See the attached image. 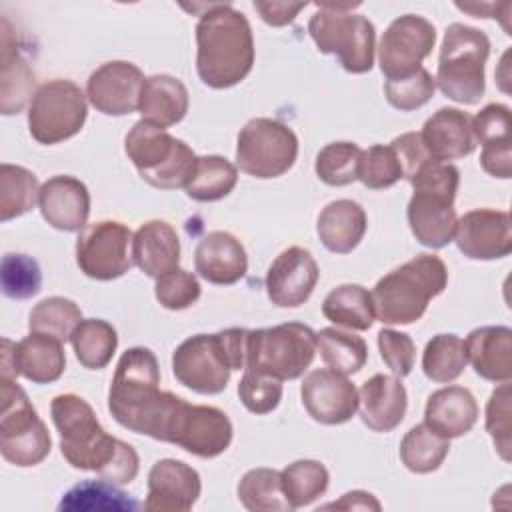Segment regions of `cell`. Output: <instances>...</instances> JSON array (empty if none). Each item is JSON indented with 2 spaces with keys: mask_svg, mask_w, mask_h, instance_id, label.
I'll list each match as a JSON object with an SVG mask.
<instances>
[{
  "mask_svg": "<svg viewBox=\"0 0 512 512\" xmlns=\"http://www.w3.org/2000/svg\"><path fill=\"white\" fill-rule=\"evenodd\" d=\"M50 416L60 434V452L72 468L96 472L114 484H130L138 476L136 450L110 436L82 396L72 392L54 396Z\"/></svg>",
  "mask_w": 512,
  "mask_h": 512,
  "instance_id": "obj_1",
  "label": "cell"
},
{
  "mask_svg": "<svg viewBox=\"0 0 512 512\" xmlns=\"http://www.w3.org/2000/svg\"><path fill=\"white\" fill-rule=\"evenodd\" d=\"M196 46V72L214 90L240 84L252 70V28L248 18L230 4H208L196 24Z\"/></svg>",
  "mask_w": 512,
  "mask_h": 512,
  "instance_id": "obj_2",
  "label": "cell"
},
{
  "mask_svg": "<svg viewBox=\"0 0 512 512\" xmlns=\"http://www.w3.org/2000/svg\"><path fill=\"white\" fill-rule=\"evenodd\" d=\"M246 328H226L216 334H194L172 354L174 378L196 394H220L232 370L246 366Z\"/></svg>",
  "mask_w": 512,
  "mask_h": 512,
  "instance_id": "obj_3",
  "label": "cell"
},
{
  "mask_svg": "<svg viewBox=\"0 0 512 512\" xmlns=\"http://www.w3.org/2000/svg\"><path fill=\"white\" fill-rule=\"evenodd\" d=\"M446 284L444 260L418 254L376 282L370 292L374 314L382 324H412L424 316L428 302L442 294Z\"/></svg>",
  "mask_w": 512,
  "mask_h": 512,
  "instance_id": "obj_4",
  "label": "cell"
},
{
  "mask_svg": "<svg viewBox=\"0 0 512 512\" xmlns=\"http://www.w3.org/2000/svg\"><path fill=\"white\" fill-rule=\"evenodd\" d=\"M414 194L408 202V224L414 238L432 250L444 248L454 240L456 212L454 198L460 172L450 162L430 158L410 180Z\"/></svg>",
  "mask_w": 512,
  "mask_h": 512,
  "instance_id": "obj_5",
  "label": "cell"
},
{
  "mask_svg": "<svg viewBox=\"0 0 512 512\" xmlns=\"http://www.w3.org/2000/svg\"><path fill=\"white\" fill-rule=\"evenodd\" d=\"M490 54L488 36L468 24L454 22L446 28L438 56L436 86L440 92L466 106H474L484 96V66Z\"/></svg>",
  "mask_w": 512,
  "mask_h": 512,
  "instance_id": "obj_6",
  "label": "cell"
},
{
  "mask_svg": "<svg viewBox=\"0 0 512 512\" xmlns=\"http://www.w3.org/2000/svg\"><path fill=\"white\" fill-rule=\"evenodd\" d=\"M124 150L140 178L160 190L186 188L198 160L184 140L146 120H138L128 130Z\"/></svg>",
  "mask_w": 512,
  "mask_h": 512,
  "instance_id": "obj_7",
  "label": "cell"
},
{
  "mask_svg": "<svg viewBox=\"0 0 512 512\" xmlns=\"http://www.w3.org/2000/svg\"><path fill=\"white\" fill-rule=\"evenodd\" d=\"M308 22V34L322 54L338 56L342 68L352 74L370 72L374 66L376 28L344 4H316Z\"/></svg>",
  "mask_w": 512,
  "mask_h": 512,
  "instance_id": "obj_8",
  "label": "cell"
},
{
  "mask_svg": "<svg viewBox=\"0 0 512 512\" xmlns=\"http://www.w3.org/2000/svg\"><path fill=\"white\" fill-rule=\"evenodd\" d=\"M316 354V332L302 322L248 330L244 370L276 380L300 378Z\"/></svg>",
  "mask_w": 512,
  "mask_h": 512,
  "instance_id": "obj_9",
  "label": "cell"
},
{
  "mask_svg": "<svg viewBox=\"0 0 512 512\" xmlns=\"http://www.w3.org/2000/svg\"><path fill=\"white\" fill-rule=\"evenodd\" d=\"M0 452L14 466L28 468L40 464L52 448L46 424L38 418L16 378L0 376Z\"/></svg>",
  "mask_w": 512,
  "mask_h": 512,
  "instance_id": "obj_10",
  "label": "cell"
},
{
  "mask_svg": "<svg viewBox=\"0 0 512 512\" xmlns=\"http://www.w3.org/2000/svg\"><path fill=\"white\" fill-rule=\"evenodd\" d=\"M298 158L292 128L274 118H252L236 140V166L248 176L268 180L286 174Z\"/></svg>",
  "mask_w": 512,
  "mask_h": 512,
  "instance_id": "obj_11",
  "label": "cell"
},
{
  "mask_svg": "<svg viewBox=\"0 0 512 512\" xmlns=\"http://www.w3.org/2000/svg\"><path fill=\"white\" fill-rule=\"evenodd\" d=\"M86 114V96L78 84L64 78L48 80L30 100L28 130L40 144H58L82 130Z\"/></svg>",
  "mask_w": 512,
  "mask_h": 512,
  "instance_id": "obj_12",
  "label": "cell"
},
{
  "mask_svg": "<svg viewBox=\"0 0 512 512\" xmlns=\"http://www.w3.org/2000/svg\"><path fill=\"white\" fill-rule=\"evenodd\" d=\"M132 232L116 220L88 224L76 240V264L94 280H114L124 276L132 260Z\"/></svg>",
  "mask_w": 512,
  "mask_h": 512,
  "instance_id": "obj_13",
  "label": "cell"
},
{
  "mask_svg": "<svg viewBox=\"0 0 512 512\" xmlns=\"http://www.w3.org/2000/svg\"><path fill=\"white\" fill-rule=\"evenodd\" d=\"M436 44V28L430 20L404 14L390 22L378 44V64L386 80L414 74Z\"/></svg>",
  "mask_w": 512,
  "mask_h": 512,
  "instance_id": "obj_14",
  "label": "cell"
},
{
  "mask_svg": "<svg viewBox=\"0 0 512 512\" xmlns=\"http://www.w3.org/2000/svg\"><path fill=\"white\" fill-rule=\"evenodd\" d=\"M300 396L312 420L336 426L348 422L358 410V390L340 372L318 368L304 376Z\"/></svg>",
  "mask_w": 512,
  "mask_h": 512,
  "instance_id": "obj_15",
  "label": "cell"
},
{
  "mask_svg": "<svg viewBox=\"0 0 512 512\" xmlns=\"http://www.w3.org/2000/svg\"><path fill=\"white\" fill-rule=\"evenodd\" d=\"M142 70L128 60H110L98 66L86 82L88 102L106 116H126L138 110L144 84Z\"/></svg>",
  "mask_w": 512,
  "mask_h": 512,
  "instance_id": "obj_16",
  "label": "cell"
},
{
  "mask_svg": "<svg viewBox=\"0 0 512 512\" xmlns=\"http://www.w3.org/2000/svg\"><path fill=\"white\" fill-rule=\"evenodd\" d=\"M454 242L470 260H498L512 252L510 214L504 210L476 208L456 222Z\"/></svg>",
  "mask_w": 512,
  "mask_h": 512,
  "instance_id": "obj_17",
  "label": "cell"
},
{
  "mask_svg": "<svg viewBox=\"0 0 512 512\" xmlns=\"http://www.w3.org/2000/svg\"><path fill=\"white\" fill-rule=\"evenodd\" d=\"M320 278L314 256L302 246H290L276 256L266 272V294L280 308H298L314 292Z\"/></svg>",
  "mask_w": 512,
  "mask_h": 512,
  "instance_id": "obj_18",
  "label": "cell"
},
{
  "mask_svg": "<svg viewBox=\"0 0 512 512\" xmlns=\"http://www.w3.org/2000/svg\"><path fill=\"white\" fill-rule=\"evenodd\" d=\"M202 492L200 474L182 460L162 458L148 472V494L144 510L148 512H186Z\"/></svg>",
  "mask_w": 512,
  "mask_h": 512,
  "instance_id": "obj_19",
  "label": "cell"
},
{
  "mask_svg": "<svg viewBox=\"0 0 512 512\" xmlns=\"http://www.w3.org/2000/svg\"><path fill=\"white\" fill-rule=\"evenodd\" d=\"M232 434V422L220 408L188 402L172 444L198 458H216L228 450Z\"/></svg>",
  "mask_w": 512,
  "mask_h": 512,
  "instance_id": "obj_20",
  "label": "cell"
},
{
  "mask_svg": "<svg viewBox=\"0 0 512 512\" xmlns=\"http://www.w3.org/2000/svg\"><path fill=\"white\" fill-rule=\"evenodd\" d=\"M38 206L42 218L56 230L82 232L90 214V192L74 176L58 174L40 186Z\"/></svg>",
  "mask_w": 512,
  "mask_h": 512,
  "instance_id": "obj_21",
  "label": "cell"
},
{
  "mask_svg": "<svg viewBox=\"0 0 512 512\" xmlns=\"http://www.w3.org/2000/svg\"><path fill=\"white\" fill-rule=\"evenodd\" d=\"M194 268L210 284L230 286L244 278L248 256L242 242L224 230L208 232L196 246Z\"/></svg>",
  "mask_w": 512,
  "mask_h": 512,
  "instance_id": "obj_22",
  "label": "cell"
},
{
  "mask_svg": "<svg viewBox=\"0 0 512 512\" xmlns=\"http://www.w3.org/2000/svg\"><path fill=\"white\" fill-rule=\"evenodd\" d=\"M420 138L430 158L440 162L464 158L476 148L472 118L464 110L450 106L436 110L424 122Z\"/></svg>",
  "mask_w": 512,
  "mask_h": 512,
  "instance_id": "obj_23",
  "label": "cell"
},
{
  "mask_svg": "<svg viewBox=\"0 0 512 512\" xmlns=\"http://www.w3.org/2000/svg\"><path fill=\"white\" fill-rule=\"evenodd\" d=\"M362 422L374 432L394 430L406 414L408 394L398 376L374 374L358 390Z\"/></svg>",
  "mask_w": 512,
  "mask_h": 512,
  "instance_id": "obj_24",
  "label": "cell"
},
{
  "mask_svg": "<svg viewBox=\"0 0 512 512\" xmlns=\"http://www.w3.org/2000/svg\"><path fill=\"white\" fill-rule=\"evenodd\" d=\"M466 360L474 372L490 382L512 378V330L508 326H480L464 340Z\"/></svg>",
  "mask_w": 512,
  "mask_h": 512,
  "instance_id": "obj_25",
  "label": "cell"
},
{
  "mask_svg": "<svg viewBox=\"0 0 512 512\" xmlns=\"http://www.w3.org/2000/svg\"><path fill=\"white\" fill-rule=\"evenodd\" d=\"M478 420L474 394L464 386H446L432 392L424 408V424L444 438H460Z\"/></svg>",
  "mask_w": 512,
  "mask_h": 512,
  "instance_id": "obj_26",
  "label": "cell"
},
{
  "mask_svg": "<svg viewBox=\"0 0 512 512\" xmlns=\"http://www.w3.org/2000/svg\"><path fill=\"white\" fill-rule=\"evenodd\" d=\"M132 260L150 278H160L180 264V240L164 220L144 222L132 238Z\"/></svg>",
  "mask_w": 512,
  "mask_h": 512,
  "instance_id": "obj_27",
  "label": "cell"
},
{
  "mask_svg": "<svg viewBox=\"0 0 512 512\" xmlns=\"http://www.w3.org/2000/svg\"><path fill=\"white\" fill-rule=\"evenodd\" d=\"M366 212L364 208L348 198L326 204L318 216L316 232L326 250L334 254L352 252L366 234Z\"/></svg>",
  "mask_w": 512,
  "mask_h": 512,
  "instance_id": "obj_28",
  "label": "cell"
},
{
  "mask_svg": "<svg viewBox=\"0 0 512 512\" xmlns=\"http://www.w3.org/2000/svg\"><path fill=\"white\" fill-rule=\"evenodd\" d=\"M0 110L4 116L24 110L30 98H34L36 76L26 58L16 50L10 24L2 20V56H0Z\"/></svg>",
  "mask_w": 512,
  "mask_h": 512,
  "instance_id": "obj_29",
  "label": "cell"
},
{
  "mask_svg": "<svg viewBox=\"0 0 512 512\" xmlns=\"http://www.w3.org/2000/svg\"><path fill=\"white\" fill-rule=\"evenodd\" d=\"M188 104L190 98L182 80L170 74H152L142 84L138 112L142 120L168 128L186 116Z\"/></svg>",
  "mask_w": 512,
  "mask_h": 512,
  "instance_id": "obj_30",
  "label": "cell"
},
{
  "mask_svg": "<svg viewBox=\"0 0 512 512\" xmlns=\"http://www.w3.org/2000/svg\"><path fill=\"white\" fill-rule=\"evenodd\" d=\"M66 368V354L62 342L30 332L14 346V370L16 376H24L34 384L56 382Z\"/></svg>",
  "mask_w": 512,
  "mask_h": 512,
  "instance_id": "obj_31",
  "label": "cell"
},
{
  "mask_svg": "<svg viewBox=\"0 0 512 512\" xmlns=\"http://www.w3.org/2000/svg\"><path fill=\"white\" fill-rule=\"evenodd\" d=\"M322 314L336 326L350 330H368L376 318L372 294L360 284L332 288L322 302Z\"/></svg>",
  "mask_w": 512,
  "mask_h": 512,
  "instance_id": "obj_32",
  "label": "cell"
},
{
  "mask_svg": "<svg viewBox=\"0 0 512 512\" xmlns=\"http://www.w3.org/2000/svg\"><path fill=\"white\" fill-rule=\"evenodd\" d=\"M138 502L114 482L104 478L100 480H82L74 484L60 500L58 510L66 512H92V510H112V512H134Z\"/></svg>",
  "mask_w": 512,
  "mask_h": 512,
  "instance_id": "obj_33",
  "label": "cell"
},
{
  "mask_svg": "<svg viewBox=\"0 0 512 512\" xmlns=\"http://www.w3.org/2000/svg\"><path fill=\"white\" fill-rule=\"evenodd\" d=\"M238 182V168L218 154L198 156L192 178L186 184V196L196 202H216L228 196Z\"/></svg>",
  "mask_w": 512,
  "mask_h": 512,
  "instance_id": "obj_34",
  "label": "cell"
},
{
  "mask_svg": "<svg viewBox=\"0 0 512 512\" xmlns=\"http://www.w3.org/2000/svg\"><path fill=\"white\" fill-rule=\"evenodd\" d=\"M78 362L88 370H102L110 364L116 348L118 334L114 326L100 318L82 320L70 336Z\"/></svg>",
  "mask_w": 512,
  "mask_h": 512,
  "instance_id": "obj_35",
  "label": "cell"
},
{
  "mask_svg": "<svg viewBox=\"0 0 512 512\" xmlns=\"http://www.w3.org/2000/svg\"><path fill=\"white\" fill-rule=\"evenodd\" d=\"M450 452V440L426 424L412 426L400 442V460L414 474H428L442 466Z\"/></svg>",
  "mask_w": 512,
  "mask_h": 512,
  "instance_id": "obj_36",
  "label": "cell"
},
{
  "mask_svg": "<svg viewBox=\"0 0 512 512\" xmlns=\"http://www.w3.org/2000/svg\"><path fill=\"white\" fill-rule=\"evenodd\" d=\"M316 348L324 364L344 376L356 374L368 360L364 338L340 328H322L316 334Z\"/></svg>",
  "mask_w": 512,
  "mask_h": 512,
  "instance_id": "obj_37",
  "label": "cell"
},
{
  "mask_svg": "<svg viewBox=\"0 0 512 512\" xmlns=\"http://www.w3.org/2000/svg\"><path fill=\"white\" fill-rule=\"evenodd\" d=\"M330 474L318 460H296L280 472L282 492L290 508H302L318 500L328 490Z\"/></svg>",
  "mask_w": 512,
  "mask_h": 512,
  "instance_id": "obj_38",
  "label": "cell"
},
{
  "mask_svg": "<svg viewBox=\"0 0 512 512\" xmlns=\"http://www.w3.org/2000/svg\"><path fill=\"white\" fill-rule=\"evenodd\" d=\"M238 500L250 512L292 510L280 484V472L272 468H252L238 482Z\"/></svg>",
  "mask_w": 512,
  "mask_h": 512,
  "instance_id": "obj_39",
  "label": "cell"
},
{
  "mask_svg": "<svg viewBox=\"0 0 512 512\" xmlns=\"http://www.w3.org/2000/svg\"><path fill=\"white\" fill-rule=\"evenodd\" d=\"M40 196L38 178L24 166H0V220L8 222L30 212Z\"/></svg>",
  "mask_w": 512,
  "mask_h": 512,
  "instance_id": "obj_40",
  "label": "cell"
},
{
  "mask_svg": "<svg viewBox=\"0 0 512 512\" xmlns=\"http://www.w3.org/2000/svg\"><path fill=\"white\" fill-rule=\"evenodd\" d=\"M464 340L456 334H436L422 352V370L426 378L438 384L454 382L466 368Z\"/></svg>",
  "mask_w": 512,
  "mask_h": 512,
  "instance_id": "obj_41",
  "label": "cell"
},
{
  "mask_svg": "<svg viewBox=\"0 0 512 512\" xmlns=\"http://www.w3.org/2000/svg\"><path fill=\"white\" fill-rule=\"evenodd\" d=\"M82 322V310L78 304L64 296H50L38 302L28 318L30 332L52 336L60 342L70 340L76 326Z\"/></svg>",
  "mask_w": 512,
  "mask_h": 512,
  "instance_id": "obj_42",
  "label": "cell"
},
{
  "mask_svg": "<svg viewBox=\"0 0 512 512\" xmlns=\"http://www.w3.org/2000/svg\"><path fill=\"white\" fill-rule=\"evenodd\" d=\"M360 156L362 150L354 142H330L316 154V176L328 186H348L358 180Z\"/></svg>",
  "mask_w": 512,
  "mask_h": 512,
  "instance_id": "obj_43",
  "label": "cell"
},
{
  "mask_svg": "<svg viewBox=\"0 0 512 512\" xmlns=\"http://www.w3.org/2000/svg\"><path fill=\"white\" fill-rule=\"evenodd\" d=\"M2 294L12 300H26L40 292L42 270L32 256L26 254H4L0 264Z\"/></svg>",
  "mask_w": 512,
  "mask_h": 512,
  "instance_id": "obj_44",
  "label": "cell"
},
{
  "mask_svg": "<svg viewBox=\"0 0 512 512\" xmlns=\"http://www.w3.org/2000/svg\"><path fill=\"white\" fill-rule=\"evenodd\" d=\"M402 166L392 150V146L374 144L368 150H362L358 164V180L370 190H384L402 180Z\"/></svg>",
  "mask_w": 512,
  "mask_h": 512,
  "instance_id": "obj_45",
  "label": "cell"
},
{
  "mask_svg": "<svg viewBox=\"0 0 512 512\" xmlns=\"http://www.w3.org/2000/svg\"><path fill=\"white\" fill-rule=\"evenodd\" d=\"M434 90L436 82L426 68H420L410 76L384 82V94L388 104L400 112H412L422 108L434 96Z\"/></svg>",
  "mask_w": 512,
  "mask_h": 512,
  "instance_id": "obj_46",
  "label": "cell"
},
{
  "mask_svg": "<svg viewBox=\"0 0 512 512\" xmlns=\"http://www.w3.org/2000/svg\"><path fill=\"white\" fill-rule=\"evenodd\" d=\"M198 278L182 268H176L160 278H156L154 296L166 310H184L190 308L200 298Z\"/></svg>",
  "mask_w": 512,
  "mask_h": 512,
  "instance_id": "obj_47",
  "label": "cell"
},
{
  "mask_svg": "<svg viewBox=\"0 0 512 512\" xmlns=\"http://www.w3.org/2000/svg\"><path fill=\"white\" fill-rule=\"evenodd\" d=\"M238 396L252 414H268L282 400V380L244 370L238 382Z\"/></svg>",
  "mask_w": 512,
  "mask_h": 512,
  "instance_id": "obj_48",
  "label": "cell"
},
{
  "mask_svg": "<svg viewBox=\"0 0 512 512\" xmlns=\"http://www.w3.org/2000/svg\"><path fill=\"white\" fill-rule=\"evenodd\" d=\"M486 430L504 462H510V384L500 382V386L490 394L486 404Z\"/></svg>",
  "mask_w": 512,
  "mask_h": 512,
  "instance_id": "obj_49",
  "label": "cell"
},
{
  "mask_svg": "<svg viewBox=\"0 0 512 512\" xmlns=\"http://www.w3.org/2000/svg\"><path fill=\"white\" fill-rule=\"evenodd\" d=\"M378 350H380L384 364L392 370L394 376L404 378L412 372L416 346L406 332L382 328L378 332Z\"/></svg>",
  "mask_w": 512,
  "mask_h": 512,
  "instance_id": "obj_50",
  "label": "cell"
},
{
  "mask_svg": "<svg viewBox=\"0 0 512 512\" xmlns=\"http://www.w3.org/2000/svg\"><path fill=\"white\" fill-rule=\"evenodd\" d=\"M474 140L482 146L510 140V108L506 104H486L472 118Z\"/></svg>",
  "mask_w": 512,
  "mask_h": 512,
  "instance_id": "obj_51",
  "label": "cell"
},
{
  "mask_svg": "<svg viewBox=\"0 0 512 512\" xmlns=\"http://www.w3.org/2000/svg\"><path fill=\"white\" fill-rule=\"evenodd\" d=\"M392 150L396 152L400 166H402V174L404 178L410 182L412 176L418 172V168L430 160V154L426 152L420 132H404L400 136H396L390 142Z\"/></svg>",
  "mask_w": 512,
  "mask_h": 512,
  "instance_id": "obj_52",
  "label": "cell"
},
{
  "mask_svg": "<svg viewBox=\"0 0 512 512\" xmlns=\"http://www.w3.org/2000/svg\"><path fill=\"white\" fill-rule=\"evenodd\" d=\"M480 166L490 176L508 180L512 176V148H510V140L482 146Z\"/></svg>",
  "mask_w": 512,
  "mask_h": 512,
  "instance_id": "obj_53",
  "label": "cell"
},
{
  "mask_svg": "<svg viewBox=\"0 0 512 512\" xmlns=\"http://www.w3.org/2000/svg\"><path fill=\"white\" fill-rule=\"evenodd\" d=\"M306 8V2H282V0H256L254 10L268 26H286L294 22L300 10Z\"/></svg>",
  "mask_w": 512,
  "mask_h": 512,
  "instance_id": "obj_54",
  "label": "cell"
},
{
  "mask_svg": "<svg viewBox=\"0 0 512 512\" xmlns=\"http://www.w3.org/2000/svg\"><path fill=\"white\" fill-rule=\"evenodd\" d=\"M322 508H334V510H374L378 512L382 508V504L364 490H352L340 496V500H334L330 504H324Z\"/></svg>",
  "mask_w": 512,
  "mask_h": 512,
  "instance_id": "obj_55",
  "label": "cell"
}]
</instances>
